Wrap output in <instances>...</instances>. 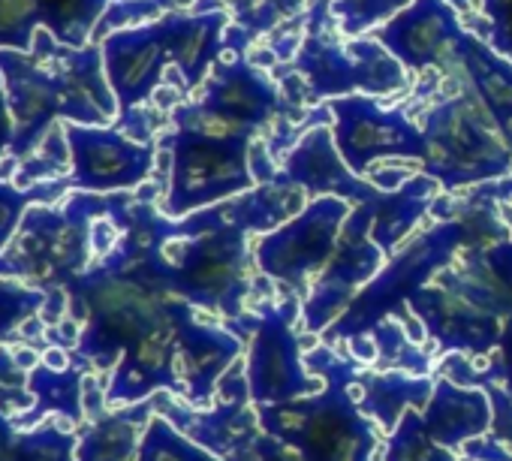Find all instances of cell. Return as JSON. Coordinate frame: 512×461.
<instances>
[{"label": "cell", "instance_id": "6da1fadb", "mask_svg": "<svg viewBox=\"0 0 512 461\" xmlns=\"http://www.w3.org/2000/svg\"><path fill=\"white\" fill-rule=\"evenodd\" d=\"M67 296V317L82 326L70 365L85 374L115 371L124 353L169 329L184 305V299H175L133 275L112 254H106L100 266L79 275L67 287Z\"/></svg>", "mask_w": 512, "mask_h": 461}, {"label": "cell", "instance_id": "7a4b0ae2", "mask_svg": "<svg viewBox=\"0 0 512 461\" xmlns=\"http://www.w3.org/2000/svg\"><path fill=\"white\" fill-rule=\"evenodd\" d=\"M305 365L314 377H323L326 386L290 404L256 407L263 434L293 446L302 461H371L377 431L353 395L359 371L332 347L311 350Z\"/></svg>", "mask_w": 512, "mask_h": 461}, {"label": "cell", "instance_id": "3957f363", "mask_svg": "<svg viewBox=\"0 0 512 461\" xmlns=\"http://www.w3.org/2000/svg\"><path fill=\"white\" fill-rule=\"evenodd\" d=\"M287 70H275L281 91L305 88V103L338 100L350 94L386 97L410 88L407 70L374 40H347L332 16V0H311L305 40Z\"/></svg>", "mask_w": 512, "mask_h": 461}, {"label": "cell", "instance_id": "277c9868", "mask_svg": "<svg viewBox=\"0 0 512 461\" xmlns=\"http://www.w3.org/2000/svg\"><path fill=\"white\" fill-rule=\"evenodd\" d=\"M115 193H73L61 208L31 205L10 248L0 254V281H25L58 293L91 269L94 223L112 211Z\"/></svg>", "mask_w": 512, "mask_h": 461}, {"label": "cell", "instance_id": "5b68a950", "mask_svg": "<svg viewBox=\"0 0 512 461\" xmlns=\"http://www.w3.org/2000/svg\"><path fill=\"white\" fill-rule=\"evenodd\" d=\"M422 133L425 157L419 166L446 193L512 175V148L464 76L455 94L425 112Z\"/></svg>", "mask_w": 512, "mask_h": 461}, {"label": "cell", "instance_id": "8992f818", "mask_svg": "<svg viewBox=\"0 0 512 461\" xmlns=\"http://www.w3.org/2000/svg\"><path fill=\"white\" fill-rule=\"evenodd\" d=\"M169 157V187L163 214L181 220L193 211L220 205L256 187L250 169L253 136H223L193 127H172L160 142Z\"/></svg>", "mask_w": 512, "mask_h": 461}, {"label": "cell", "instance_id": "52a82bcc", "mask_svg": "<svg viewBox=\"0 0 512 461\" xmlns=\"http://www.w3.org/2000/svg\"><path fill=\"white\" fill-rule=\"evenodd\" d=\"M275 118L299 121L302 109L284 97L275 76L247 58H220L202 82V94L193 103L172 109V127L253 139Z\"/></svg>", "mask_w": 512, "mask_h": 461}, {"label": "cell", "instance_id": "ba28073f", "mask_svg": "<svg viewBox=\"0 0 512 461\" xmlns=\"http://www.w3.org/2000/svg\"><path fill=\"white\" fill-rule=\"evenodd\" d=\"M296 317H302V302L296 296H287L281 305L256 308L244 371L253 407L290 404L320 392V380L308 371L299 332L293 329Z\"/></svg>", "mask_w": 512, "mask_h": 461}, {"label": "cell", "instance_id": "9c48e42d", "mask_svg": "<svg viewBox=\"0 0 512 461\" xmlns=\"http://www.w3.org/2000/svg\"><path fill=\"white\" fill-rule=\"evenodd\" d=\"M154 413L169 419L181 434L193 443L217 455L220 461H260L256 458V443L263 437L260 416L247 392V374L241 368H229L217 386V404L199 410L172 392L151 395Z\"/></svg>", "mask_w": 512, "mask_h": 461}, {"label": "cell", "instance_id": "30bf717a", "mask_svg": "<svg viewBox=\"0 0 512 461\" xmlns=\"http://www.w3.org/2000/svg\"><path fill=\"white\" fill-rule=\"evenodd\" d=\"M350 211L353 205L338 196L311 199L290 223L260 239L256 269L269 281L287 284L293 293L302 290L311 275H320L329 266Z\"/></svg>", "mask_w": 512, "mask_h": 461}, {"label": "cell", "instance_id": "8fae6325", "mask_svg": "<svg viewBox=\"0 0 512 461\" xmlns=\"http://www.w3.org/2000/svg\"><path fill=\"white\" fill-rule=\"evenodd\" d=\"M332 112L335 145L353 175L368 172L383 160H419L425 157V133L404 112L380 106L374 97L350 94L326 103Z\"/></svg>", "mask_w": 512, "mask_h": 461}, {"label": "cell", "instance_id": "7c38bea8", "mask_svg": "<svg viewBox=\"0 0 512 461\" xmlns=\"http://www.w3.org/2000/svg\"><path fill=\"white\" fill-rule=\"evenodd\" d=\"M374 199L353 205L350 217L344 220L341 239H338V248H335L329 266L317 275L311 296L302 302V329L305 332L320 335V332L332 329L338 323V317L350 308V302L362 293V287H368L380 275L386 254L371 239Z\"/></svg>", "mask_w": 512, "mask_h": 461}, {"label": "cell", "instance_id": "4fadbf2b", "mask_svg": "<svg viewBox=\"0 0 512 461\" xmlns=\"http://www.w3.org/2000/svg\"><path fill=\"white\" fill-rule=\"evenodd\" d=\"M64 133L73 160L70 184L82 193H127L154 172V145L136 142L121 130L67 124Z\"/></svg>", "mask_w": 512, "mask_h": 461}, {"label": "cell", "instance_id": "5bb4252c", "mask_svg": "<svg viewBox=\"0 0 512 461\" xmlns=\"http://www.w3.org/2000/svg\"><path fill=\"white\" fill-rule=\"evenodd\" d=\"M407 308L425 326L443 356L464 353L467 359H485L497 347L506 323L464 296L443 272L431 281V287L416 293Z\"/></svg>", "mask_w": 512, "mask_h": 461}, {"label": "cell", "instance_id": "9a60e30c", "mask_svg": "<svg viewBox=\"0 0 512 461\" xmlns=\"http://www.w3.org/2000/svg\"><path fill=\"white\" fill-rule=\"evenodd\" d=\"M467 28L449 0H413L407 10L374 31V40L410 73L455 67V49Z\"/></svg>", "mask_w": 512, "mask_h": 461}, {"label": "cell", "instance_id": "2e32d148", "mask_svg": "<svg viewBox=\"0 0 512 461\" xmlns=\"http://www.w3.org/2000/svg\"><path fill=\"white\" fill-rule=\"evenodd\" d=\"M103 64L124 115L148 103L154 91H160V85L166 82V73L172 70L166 19L112 34L103 43Z\"/></svg>", "mask_w": 512, "mask_h": 461}, {"label": "cell", "instance_id": "e0dca14e", "mask_svg": "<svg viewBox=\"0 0 512 461\" xmlns=\"http://www.w3.org/2000/svg\"><path fill=\"white\" fill-rule=\"evenodd\" d=\"M275 181L302 187L311 199L338 196L350 205L371 202L380 193L368 178L350 172L329 124H314L296 139V145L284 157L281 172H275Z\"/></svg>", "mask_w": 512, "mask_h": 461}, {"label": "cell", "instance_id": "ac0fdd59", "mask_svg": "<svg viewBox=\"0 0 512 461\" xmlns=\"http://www.w3.org/2000/svg\"><path fill=\"white\" fill-rule=\"evenodd\" d=\"M241 356V341L229 329L199 323L196 308H190L178 326V377L184 386V401L208 410L217 398V386L226 371Z\"/></svg>", "mask_w": 512, "mask_h": 461}, {"label": "cell", "instance_id": "d6986e66", "mask_svg": "<svg viewBox=\"0 0 512 461\" xmlns=\"http://www.w3.org/2000/svg\"><path fill=\"white\" fill-rule=\"evenodd\" d=\"M425 431L434 443L455 452L482 437L494 422V407L485 389L458 386L446 377H434V392L422 410Z\"/></svg>", "mask_w": 512, "mask_h": 461}, {"label": "cell", "instance_id": "ffe728a7", "mask_svg": "<svg viewBox=\"0 0 512 461\" xmlns=\"http://www.w3.org/2000/svg\"><path fill=\"white\" fill-rule=\"evenodd\" d=\"M455 67L461 70L464 82L479 94L485 109L494 115L512 148V61L494 52L482 37L467 31L455 49Z\"/></svg>", "mask_w": 512, "mask_h": 461}, {"label": "cell", "instance_id": "44dd1931", "mask_svg": "<svg viewBox=\"0 0 512 461\" xmlns=\"http://www.w3.org/2000/svg\"><path fill=\"white\" fill-rule=\"evenodd\" d=\"M359 410L392 434L404 413L425 410L434 392V377H413L401 371H359Z\"/></svg>", "mask_w": 512, "mask_h": 461}, {"label": "cell", "instance_id": "7402d4cb", "mask_svg": "<svg viewBox=\"0 0 512 461\" xmlns=\"http://www.w3.org/2000/svg\"><path fill=\"white\" fill-rule=\"evenodd\" d=\"M154 419V401L118 407L97 422L79 428L76 461H136L142 434Z\"/></svg>", "mask_w": 512, "mask_h": 461}, {"label": "cell", "instance_id": "603a6c76", "mask_svg": "<svg viewBox=\"0 0 512 461\" xmlns=\"http://www.w3.org/2000/svg\"><path fill=\"white\" fill-rule=\"evenodd\" d=\"M437 193H440V184L431 175L419 172L410 181H404L398 190L380 193L374 199L371 239L380 245V251L386 257H392L395 251H401V245L410 236V229L431 211Z\"/></svg>", "mask_w": 512, "mask_h": 461}, {"label": "cell", "instance_id": "cb8c5ba5", "mask_svg": "<svg viewBox=\"0 0 512 461\" xmlns=\"http://www.w3.org/2000/svg\"><path fill=\"white\" fill-rule=\"evenodd\" d=\"M85 371L70 365L64 371H55L49 365H37L28 377V386L34 392V407L13 416V425L19 431H31L40 428L46 416H61L70 425H82L85 422Z\"/></svg>", "mask_w": 512, "mask_h": 461}, {"label": "cell", "instance_id": "d4e9b609", "mask_svg": "<svg viewBox=\"0 0 512 461\" xmlns=\"http://www.w3.org/2000/svg\"><path fill=\"white\" fill-rule=\"evenodd\" d=\"M305 190L293 187V184H281V181H266L256 184L241 196H232L226 202H220L223 217L244 229V233H260L269 236L275 229H281L284 223H290L299 211H305Z\"/></svg>", "mask_w": 512, "mask_h": 461}, {"label": "cell", "instance_id": "484cf974", "mask_svg": "<svg viewBox=\"0 0 512 461\" xmlns=\"http://www.w3.org/2000/svg\"><path fill=\"white\" fill-rule=\"evenodd\" d=\"M79 434L67 419L43 422L40 428L19 431L7 413H0V461H76Z\"/></svg>", "mask_w": 512, "mask_h": 461}, {"label": "cell", "instance_id": "4316f807", "mask_svg": "<svg viewBox=\"0 0 512 461\" xmlns=\"http://www.w3.org/2000/svg\"><path fill=\"white\" fill-rule=\"evenodd\" d=\"M440 377L458 383V386H473V389H500L512 401V317L503 323L497 347L485 359H461L449 353V359L440 365Z\"/></svg>", "mask_w": 512, "mask_h": 461}, {"label": "cell", "instance_id": "83f0119b", "mask_svg": "<svg viewBox=\"0 0 512 461\" xmlns=\"http://www.w3.org/2000/svg\"><path fill=\"white\" fill-rule=\"evenodd\" d=\"M377 344V371H401L413 377H431V356L407 335L404 323L398 317H389L377 323L368 332Z\"/></svg>", "mask_w": 512, "mask_h": 461}, {"label": "cell", "instance_id": "f1b7e54d", "mask_svg": "<svg viewBox=\"0 0 512 461\" xmlns=\"http://www.w3.org/2000/svg\"><path fill=\"white\" fill-rule=\"evenodd\" d=\"M311 0H229L232 25L244 31V37L253 43L260 37H269L275 28H281L290 19L308 16Z\"/></svg>", "mask_w": 512, "mask_h": 461}, {"label": "cell", "instance_id": "f546056e", "mask_svg": "<svg viewBox=\"0 0 512 461\" xmlns=\"http://www.w3.org/2000/svg\"><path fill=\"white\" fill-rule=\"evenodd\" d=\"M136 461H220V458L202 449L199 443H193L187 434H181L169 419L154 413V419L142 434Z\"/></svg>", "mask_w": 512, "mask_h": 461}, {"label": "cell", "instance_id": "4dcf8cb0", "mask_svg": "<svg viewBox=\"0 0 512 461\" xmlns=\"http://www.w3.org/2000/svg\"><path fill=\"white\" fill-rule=\"evenodd\" d=\"M383 461H458V455L443 449L440 443H434L431 434L425 431L422 413L410 410V413H404L398 428L392 434H386Z\"/></svg>", "mask_w": 512, "mask_h": 461}, {"label": "cell", "instance_id": "1f68e13d", "mask_svg": "<svg viewBox=\"0 0 512 461\" xmlns=\"http://www.w3.org/2000/svg\"><path fill=\"white\" fill-rule=\"evenodd\" d=\"M413 0H332V16L338 22V31L347 40L368 37L380 22L386 25L401 10H407Z\"/></svg>", "mask_w": 512, "mask_h": 461}, {"label": "cell", "instance_id": "d6a6232c", "mask_svg": "<svg viewBox=\"0 0 512 461\" xmlns=\"http://www.w3.org/2000/svg\"><path fill=\"white\" fill-rule=\"evenodd\" d=\"M46 293L19 281H0V347L19 344L22 326L31 317H40Z\"/></svg>", "mask_w": 512, "mask_h": 461}, {"label": "cell", "instance_id": "836d02e7", "mask_svg": "<svg viewBox=\"0 0 512 461\" xmlns=\"http://www.w3.org/2000/svg\"><path fill=\"white\" fill-rule=\"evenodd\" d=\"M31 371L19 365L13 350L0 347V413L10 419L34 407V392L28 386Z\"/></svg>", "mask_w": 512, "mask_h": 461}, {"label": "cell", "instance_id": "e575fe53", "mask_svg": "<svg viewBox=\"0 0 512 461\" xmlns=\"http://www.w3.org/2000/svg\"><path fill=\"white\" fill-rule=\"evenodd\" d=\"M16 229H19V205L4 187H0V254L16 239Z\"/></svg>", "mask_w": 512, "mask_h": 461}, {"label": "cell", "instance_id": "d590c367", "mask_svg": "<svg viewBox=\"0 0 512 461\" xmlns=\"http://www.w3.org/2000/svg\"><path fill=\"white\" fill-rule=\"evenodd\" d=\"M488 46L494 52H500L503 58L512 61V4L503 10V16L497 22H491V31H488Z\"/></svg>", "mask_w": 512, "mask_h": 461}, {"label": "cell", "instance_id": "8d00e7d4", "mask_svg": "<svg viewBox=\"0 0 512 461\" xmlns=\"http://www.w3.org/2000/svg\"><path fill=\"white\" fill-rule=\"evenodd\" d=\"M256 458L260 461H302V455L287 446L284 440L272 437V434H263L260 443H256Z\"/></svg>", "mask_w": 512, "mask_h": 461}, {"label": "cell", "instance_id": "74e56055", "mask_svg": "<svg viewBox=\"0 0 512 461\" xmlns=\"http://www.w3.org/2000/svg\"><path fill=\"white\" fill-rule=\"evenodd\" d=\"M13 139H16V121L10 109V94L4 88V76H0V157L13 148Z\"/></svg>", "mask_w": 512, "mask_h": 461}, {"label": "cell", "instance_id": "f35d334b", "mask_svg": "<svg viewBox=\"0 0 512 461\" xmlns=\"http://www.w3.org/2000/svg\"><path fill=\"white\" fill-rule=\"evenodd\" d=\"M347 350H350V353H353V359H356V362H362V365H374V362H377V344H374V338H371V335L350 338V341H347Z\"/></svg>", "mask_w": 512, "mask_h": 461}, {"label": "cell", "instance_id": "ab89813d", "mask_svg": "<svg viewBox=\"0 0 512 461\" xmlns=\"http://www.w3.org/2000/svg\"><path fill=\"white\" fill-rule=\"evenodd\" d=\"M43 365H49V368H55V371H64V368H70V353L61 350V347H49V350L43 353Z\"/></svg>", "mask_w": 512, "mask_h": 461}, {"label": "cell", "instance_id": "60d3db41", "mask_svg": "<svg viewBox=\"0 0 512 461\" xmlns=\"http://www.w3.org/2000/svg\"><path fill=\"white\" fill-rule=\"evenodd\" d=\"M509 4H512V0H482V13L488 16V25H491V22H497Z\"/></svg>", "mask_w": 512, "mask_h": 461}, {"label": "cell", "instance_id": "b9f144b4", "mask_svg": "<svg viewBox=\"0 0 512 461\" xmlns=\"http://www.w3.org/2000/svg\"><path fill=\"white\" fill-rule=\"evenodd\" d=\"M506 223H509V229H512V214H509V217H506ZM509 242H512V239H509Z\"/></svg>", "mask_w": 512, "mask_h": 461}]
</instances>
